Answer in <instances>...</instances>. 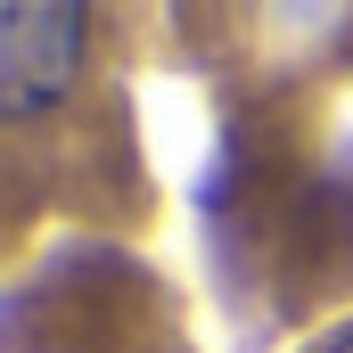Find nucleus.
I'll use <instances>...</instances> for the list:
<instances>
[{
  "instance_id": "obj_2",
  "label": "nucleus",
  "mask_w": 353,
  "mask_h": 353,
  "mask_svg": "<svg viewBox=\"0 0 353 353\" xmlns=\"http://www.w3.org/2000/svg\"><path fill=\"white\" fill-rule=\"evenodd\" d=\"M321 353H353V329H345V337H329V345H321Z\"/></svg>"
},
{
  "instance_id": "obj_1",
  "label": "nucleus",
  "mask_w": 353,
  "mask_h": 353,
  "mask_svg": "<svg viewBox=\"0 0 353 353\" xmlns=\"http://www.w3.org/2000/svg\"><path fill=\"white\" fill-rule=\"evenodd\" d=\"M83 74V8L74 0H0V123L50 115Z\"/></svg>"
}]
</instances>
